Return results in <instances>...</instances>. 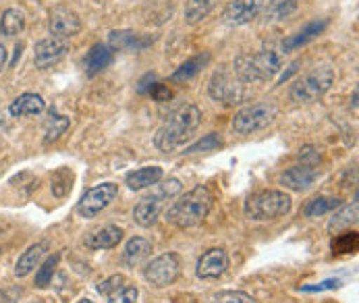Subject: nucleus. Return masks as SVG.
<instances>
[{"mask_svg": "<svg viewBox=\"0 0 359 303\" xmlns=\"http://www.w3.org/2000/svg\"><path fill=\"white\" fill-rule=\"evenodd\" d=\"M214 303H256V299L243 291H224L216 295Z\"/></svg>", "mask_w": 359, "mask_h": 303, "instance_id": "36", "label": "nucleus"}, {"mask_svg": "<svg viewBox=\"0 0 359 303\" xmlns=\"http://www.w3.org/2000/svg\"><path fill=\"white\" fill-rule=\"evenodd\" d=\"M25 27V15L19 8H6L0 17V34L6 38H13L21 34Z\"/></svg>", "mask_w": 359, "mask_h": 303, "instance_id": "26", "label": "nucleus"}, {"mask_svg": "<svg viewBox=\"0 0 359 303\" xmlns=\"http://www.w3.org/2000/svg\"><path fill=\"white\" fill-rule=\"evenodd\" d=\"M334 83V71L330 67H318L297 79L291 88V100L297 104H308V102L322 98Z\"/></svg>", "mask_w": 359, "mask_h": 303, "instance_id": "7", "label": "nucleus"}, {"mask_svg": "<svg viewBox=\"0 0 359 303\" xmlns=\"http://www.w3.org/2000/svg\"><path fill=\"white\" fill-rule=\"evenodd\" d=\"M0 303H11V297H8V293H2V291H0Z\"/></svg>", "mask_w": 359, "mask_h": 303, "instance_id": "43", "label": "nucleus"}, {"mask_svg": "<svg viewBox=\"0 0 359 303\" xmlns=\"http://www.w3.org/2000/svg\"><path fill=\"white\" fill-rule=\"evenodd\" d=\"M202 123V110L196 104H185L175 110L168 121L156 131L154 146L160 152H175L187 144Z\"/></svg>", "mask_w": 359, "mask_h": 303, "instance_id": "1", "label": "nucleus"}, {"mask_svg": "<svg viewBox=\"0 0 359 303\" xmlns=\"http://www.w3.org/2000/svg\"><path fill=\"white\" fill-rule=\"evenodd\" d=\"M77 303H94V302H90V299H81V302H77Z\"/></svg>", "mask_w": 359, "mask_h": 303, "instance_id": "45", "label": "nucleus"}, {"mask_svg": "<svg viewBox=\"0 0 359 303\" xmlns=\"http://www.w3.org/2000/svg\"><path fill=\"white\" fill-rule=\"evenodd\" d=\"M343 206V202L339 200V198H313V200H309L306 206H304V214L308 216V218H320V216H324V214H328V212H332V210H339Z\"/></svg>", "mask_w": 359, "mask_h": 303, "instance_id": "29", "label": "nucleus"}, {"mask_svg": "<svg viewBox=\"0 0 359 303\" xmlns=\"http://www.w3.org/2000/svg\"><path fill=\"white\" fill-rule=\"evenodd\" d=\"M71 183H73V173H71L69 168H65V166L58 168V170L52 175V194H54L56 198H65V196L71 191Z\"/></svg>", "mask_w": 359, "mask_h": 303, "instance_id": "32", "label": "nucleus"}, {"mask_svg": "<svg viewBox=\"0 0 359 303\" xmlns=\"http://www.w3.org/2000/svg\"><path fill=\"white\" fill-rule=\"evenodd\" d=\"M264 8V0H233L224 8V21L229 25H248L256 19Z\"/></svg>", "mask_w": 359, "mask_h": 303, "instance_id": "14", "label": "nucleus"}, {"mask_svg": "<svg viewBox=\"0 0 359 303\" xmlns=\"http://www.w3.org/2000/svg\"><path fill=\"white\" fill-rule=\"evenodd\" d=\"M108 42H110V48H114V50L142 52L146 50L148 46H152L154 38H146V36H140L135 32L121 29V32H110Z\"/></svg>", "mask_w": 359, "mask_h": 303, "instance_id": "16", "label": "nucleus"}, {"mask_svg": "<svg viewBox=\"0 0 359 303\" xmlns=\"http://www.w3.org/2000/svg\"><path fill=\"white\" fill-rule=\"evenodd\" d=\"M320 170L311 164H297V166H291L289 170H285L280 175V183L291 189V191H306L308 187L313 185V181L318 179Z\"/></svg>", "mask_w": 359, "mask_h": 303, "instance_id": "15", "label": "nucleus"}, {"mask_svg": "<svg viewBox=\"0 0 359 303\" xmlns=\"http://www.w3.org/2000/svg\"><path fill=\"white\" fill-rule=\"evenodd\" d=\"M283 69V56L276 50H259L254 54H241L233 62L235 75L243 83L270 81Z\"/></svg>", "mask_w": 359, "mask_h": 303, "instance_id": "3", "label": "nucleus"}, {"mask_svg": "<svg viewBox=\"0 0 359 303\" xmlns=\"http://www.w3.org/2000/svg\"><path fill=\"white\" fill-rule=\"evenodd\" d=\"M46 102L40 94H21L19 98L11 102L8 112L13 116H32V114H40L44 112Z\"/></svg>", "mask_w": 359, "mask_h": 303, "instance_id": "23", "label": "nucleus"}, {"mask_svg": "<svg viewBox=\"0 0 359 303\" xmlns=\"http://www.w3.org/2000/svg\"><path fill=\"white\" fill-rule=\"evenodd\" d=\"M69 119L62 114L50 112V119L46 121V133H44V146H50L54 142L60 140V135H65V131L69 129Z\"/></svg>", "mask_w": 359, "mask_h": 303, "instance_id": "30", "label": "nucleus"}, {"mask_svg": "<svg viewBox=\"0 0 359 303\" xmlns=\"http://www.w3.org/2000/svg\"><path fill=\"white\" fill-rule=\"evenodd\" d=\"M152 252H154V248H152V243H150L148 239H144V237H133V239H129L127 245H125L123 262H125V266L135 268V266L144 264V262L152 255Z\"/></svg>", "mask_w": 359, "mask_h": 303, "instance_id": "22", "label": "nucleus"}, {"mask_svg": "<svg viewBox=\"0 0 359 303\" xmlns=\"http://www.w3.org/2000/svg\"><path fill=\"white\" fill-rule=\"evenodd\" d=\"M293 200L289 194L278 189H268L254 194L245 202V216L250 220H274L291 212Z\"/></svg>", "mask_w": 359, "mask_h": 303, "instance_id": "5", "label": "nucleus"}, {"mask_svg": "<svg viewBox=\"0 0 359 303\" xmlns=\"http://www.w3.org/2000/svg\"><path fill=\"white\" fill-rule=\"evenodd\" d=\"M125 281H127V278H125L123 274H114V276L106 278L104 283H100V285H98V293L106 297V295H108V293H110L112 289H116V287H118V285H123Z\"/></svg>", "mask_w": 359, "mask_h": 303, "instance_id": "37", "label": "nucleus"}, {"mask_svg": "<svg viewBox=\"0 0 359 303\" xmlns=\"http://www.w3.org/2000/svg\"><path fill=\"white\" fill-rule=\"evenodd\" d=\"M162 177H164V170L160 166H142V168H135V170L127 173L125 185L131 191H142L146 187H154L156 183L162 181Z\"/></svg>", "mask_w": 359, "mask_h": 303, "instance_id": "18", "label": "nucleus"}, {"mask_svg": "<svg viewBox=\"0 0 359 303\" xmlns=\"http://www.w3.org/2000/svg\"><path fill=\"white\" fill-rule=\"evenodd\" d=\"M48 29L54 38L69 40L71 36H77L81 32V19L75 11L62 6V8H56L50 13Z\"/></svg>", "mask_w": 359, "mask_h": 303, "instance_id": "11", "label": "nucleus"}, {"mask_svg": "<svg viewBox=\"0 0 359 303\" xmlns=\"http://www.w3.org/2000/svg\"><path fill=\"white\" fill-rule=\"evenodd\" d=\"M328 19H316V21H309L308 25L302 29V32H297L295 36H291V38H287L285 42H283V50L285 52H293L297 50V48H302V46H306L309 44L311 40H316L318 36H322L324 34V29L328 27Z\"/></svg>", "mask_w": 359, "mask_h": 303, "instance_id": "19", "label": "nucleus"}, {"mask_svg": "<svg viewBox=\"0 0 359 303\" xmlns=\"http://www.w3.org/2000/svg\"><path fill=\"white\" fill-rule=\"evenodd\" d=\"M229 268V253L222 248H212L198 260L196 274L204 281H214L220 278Z\"/></svg>", "mask_w": 359, "mask_h": 303, "instance_id": "12", "label": "nucleus"}, {"mask_svg": "<svg viewBox=\"0 0 359 303\" xmlns=\"http://www.w3.org/2000/svg\"><path fill=\"white\" fill-rule=\"evenodd\" d=\"M341 283L339 281H326L318 287H304V291H322V289H332V287H339Z\"/></svg>", "mask_w": 359, "mask_h": 303, "instance_id": "41", "label": "nucleus"}, {"mask_svg": "<svg viewBox=\"0 0 359 303\" xmlns=\"http://www.w3.org/2000/svg\"><path fill=\"white\" fill-rule=\"evenodd\" d=\"M224 146V142H222V137L218 135V133H208L204 135L202 140H198L194 146H189L185 154H202V152H214L218 150V148H222Z\"/></svg>", "mask_w": 359, "mask_h": 303, "instance_id": "34", "label": "nucleus"}, {"mask_svg": "<svg viewBox=\"0 0 359 303\" xmlns=\"http://www.w3.org/2000/svg\"><path fill=\"white\" fill-rule=\"evenodd\" d=\"M179 274H181V257L172 252L154 257L144 270V278L156 289H164L172 285L179 278Z\"/></svg>", "mask_w": 359, "mask_h": 303, "instance_id": "9", "label": "nucleus"}, {"mask_svg": "<svg viewBox=\"0 0 359 303\" xmlns=\"http://www.w3.org/2000/svg\"><path fill=\"white\" fill-rule=\"evenodd\" d=\"M4 65H6V48L0 44V71L4 69Z\"/></svg>", "mask_w": 359, "mask_h": 303, "instance_id": "42", "label": "nucleus"}, {"mask_svg": "<svg viewBox=\"0 0 359 303\" xmlns=\"http://www.w3.org/2000/svg\"><path fill=\"white\" fill-rule=\"evenodd\" d=\"M118 196V185L116 183H102V185H96L92 189H88L81 200L77 202V214L81 218H94L98 216L102 210H106L110 203L116 200Z\"/></svg>", "mask_w": 359, "mask_h": 303, "instance_id": "10", "label": "nucleus"}, {"mask_svg": "<svg viewBox=\"0 0 359 303\" xmlns=\"http://www.w3.org/2000/svg\"><path fill=\"white\" fill-rule=\"evenodd\" d=\"M121 239H123V231L114 224H106L102 229L90 233L83 243L90 250H112L121 243Z\"/></svg>", "mask_w": 359, "mask_h": 303, "instance_id": "20", "label": "nucleus"}, {"mask_svg": "<svg viewBox=\"0 0 359 303\" xmlns=\"http://www.w3.org/2000/svg\"><path fill=\"white\" fill-rule=\"evenodd\" d=\"M179 191H181V181L179 179H168V181H164L160 185L156 183L154 189L133 208L135 222L140 227H144V229L154 227L156 220L160 218V214L164 210V206L168 203V200H172Z\"/></svg>", "mask_w": 359, "mask_h": 303, "instance_id": "4", "label": "nucleus"}, {"mask_svg": "<svg viewBox=\"0 0 359 303\" xmlns=\"http://www.w3.org/2000/svg\"><path fill=\"white\" fill-rule=\"evenodd\" d=\"M137 297H140L137 287L131 285V283H127V281H125L123 285H118L116 289H112V291L106 295L108 303H137Z\"/></svg>", "mask_w": 359, "mask_h": 303, "instance_id": "31", "label": "nucleus"}, {"mask_svg": "<svg viewBox=\"0 0 359 303\" xmlns=\"http://www.w3.org/2000/svg\"><path fill=\"white\" fill-rule=\"evenodd\" d=\"M58 260H60V253H54L38 268V274H36V287L38 289H46L48 285H52V276L58 268Z\"/></svg>", "mask_w": 359, "mask_h": 303, "instance_id": "33", "label": "nucleus"}, {"mask_svg": "<svg viewBox=\"0 0 359 303\" xmlns=\"http://www.w3.org/2000/svg\"><path fill=\"white\" fill-rule=\"evenodd\" d=\"M355 106H358V90L353 92V108H355Z\"/></svg>", "mask_w": 359, "mask_h": 303, "instance_id": "44", "label": "nucleus"}, {"mask_svg": "<svg viewBox=\"0 0 359 303\" xmlns=\"http://www.w3.org/2000/svg\"><path fill=\"white\" fill-rule=\"evenodd\" d=\"M297 0H270L262 11H264V19L268 23L274 21H285L287 17H291L297 11Z\"/></svg>", "mask_w": 359, "mask_h": 303, "instance_id": "25", "label": "nucleus"}, {"mask_svg": "<svg viewBox=\"0 0 359 303\" xmlns=\"http://www.w3.org/2000/svg\"><path fill=\"white\" fill-rule=\"evenodd\" d=\"M156 102H168L170 100V90L166 88V86H162V83H154L152 88H150V92H148Z\"/></svg>", "mask_w": 359, "mask_h": 303, "instance_id": "38", "label": "nucleus"}, {"mask_svg": "<svg viewBox=\"0 0 359 303\" xmlns=\"http://www.w3.org/2000/svg\"><path fill=\"white\" fill-rule=\"evenodd\" d=\"M67 52H69L67 40H60V38H54V36L40 40L36 44V52H34L36 69H48L52 65H56L58 60H62Z\"/></svg>", "mask_w": 359, "mask_h": 303, "instance_id": "13", "label": "nucleus"}, {"mask_svg": "<svg viewBox=\"0 0 359 303\" xmlns=\"http://www.w3.org/2000/svg\"><path fill=\"white\" fill-rule=\"evenodd\" d=\"M114 60V52L108 44H94L90 52L86 54V60H83V67H86V75L88 77H96L100 75L104 69H108Z\"/></svg>", "mask_w": 359, "mask_h": 303, "instance_id": "17", "label": "nucleus"}, {"mask_svg": "<svg viewBox=\"0 0 359 303\" xmlns=\"http://www.w3.org/2000/svg\"><path fill=\"white\" fill-rule=\"evenodd\" d=\"M46 250H48V243L46 241H40V243L27 248L25 252L21 253V257L17 260V264H15V276L17 278H23V276L32 274L40 266V262H42Z\"/></svg>", "mask_w": 359, "mask_h": 303, "instance_id": "21", "label": "nucleus"}, {"mask_svg": "<svg viewBox=\"0 0 359 303\" xmlns=\"http://www.w3.org/2000/svg\"><path fill=\"white\" fill-rule=\"evenodd\" d=\"M358 233H345V235H337V237H334V241H332V252L353 253L358 252Z\"/></svg>", "mask_w": 359, "mask_h": 303, "instance_id": "35", "label": "nucleus"}, {"mask_svg": "<svg viewBox=\"0 0 359 303\" xmlns=\"http://www.w3.org/2000/svg\"><path fill=\"white\" fill-rule=\"evenodd\" d=\"M299 160H302V164H311V166H316V164L320 162V154L308 146V148H304V150L299 152Z\"/></svg>", "mask_w": 359, "mask_h": 303, "instance_id": "39", "label": "nucleus"}, {"mask_svg": "<svg viewBox=\"0 0 359 303\" xmlns=\"http://www.w3.org/2000/svg\"><path fill=\"white\" fill-rule=\"evenodd\" d=\"M208 94L210 98L216 102H222L224 106H235L245 100V83L235 75L233 69L220 67L212 73L208 81Z\"/></svg>", "mask_w": 359, "mask_h": 303, "instance_id": "6", "label": "nucleus"}, {"mask_svg": "<svg viewBox=\"0 0 359 303\" xmlns=\"http://www.w3.org/2000/svg\"><path fill=\"white\" fill-rule=\"evenodd\" d=\"M216 0H189L185 6V21L189 25H198L202 23L205 17L214 11Z\"/></svg>", "mask_w": 359, "mask_h": 303, "instance_id": "28", "label": "nucleus"}, {"mask_svg": "<svg viewBox=\"0 0 359 303\" xmlns=\"http://www.w3.org/2000/svg\"><path fill=\"white\" fill-rule=\"evenodd\" d=\"M276 116V108L268 102H257L252 106L241 108L233 116V131L239 135H252L256 131H262L268 127Z\"/></svg>", "mask_w": 359, "mask_h": 303, "instance_id": "8", "label": "nucleus"}, {"mask_svg": "<svg viewBox=\"0 0 359 303\" xmlns=\"http://www.w3.org/2000/svg\"><path fill=\"white\" fill-rule=\"evenodd\" d=\"M32 303H40V302H32Z\"/></svg>", "mask_w": 359, "mask_h": 303, "instance_id": "46", "label": "nucleus"}, {"mask_svg": "<svg viewBox=\"0 0 359 303\" xmlns=\"http://www.w3.org/2000/svg\"><path fill=\"white\" fill-rule=\"evenodd\" d=\"M212 203H214L212 191L205 185H198L168 208L166 220L177 229H194L204 222L205 216L212 210Z\"/></svg>", "mask_w": 359, "mask_h": 303, "instance_id": "2", "label": "nucleus"}, {"mask_svg": "<svg viewBox=\"0 0 359 303\" xmlns=\"http://www.w3.org/2000/svg\"><path fill=\"white\" fill-rule=\"evenodd\" d=\"M154 83H156V75L154 73H148V75H146V77L140 81V88H137V92H140V94H148V92H150V88H152Z\"/></svg>", "mask_w": 359, "mask_h": 303, "instance_id": "40", "label": "nucleus"}, {"mask_svg": "<svg viewBox=\"0 0 359 303\" xmlns=\"http://www.w3.org/2000/svg\"><path fill=\"white\" fill-rule=\"evenodd\" d=\"M358 222V202L351 203V206H341V210L330 218L328 222V231L332 235H339L341 231L349 229L351 224Z\"/></svg>", "mask_w": 359, "mask_h": 303, "instance_id": "27", "label": "nucleus"}, {"mask_svg": "<svg viewBox=\"0 0 359 303\" xmlns=\"http://www.w3.org/2000/svg\"><path fill=\"white\" fill-rule=\"evenodd\" d=\"M210 52H202V54H198V56H194V58H189V60H185L175 73H172V81L175 83H183V81H189V79H194L196 75H200L202 73V69H204L205 65L210 62Z\"/></svg>", "mask_w": 359, "mask_h": 303, "instance_id": "24", "label": "nucleus"}]
</instances>
